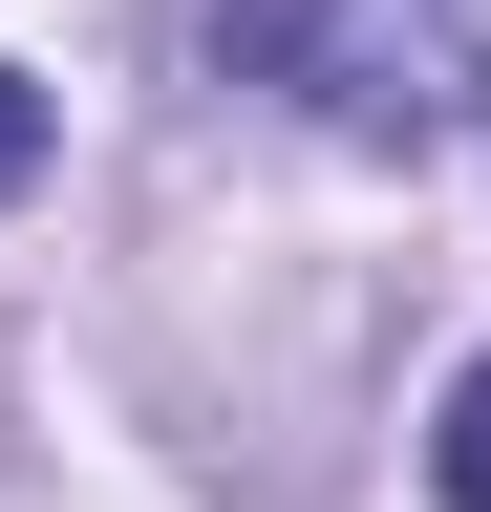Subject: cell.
<instances>
[{
	"label": "cell",
	"instance_id": "1",
	"mask_svg": "<svg viewBox=\"0 0 491 512\" xmlns=\"http://www.w3.org/2000/svg\"><path fill=\"white\" fill-rule=\"evenodd\" d=\"M193 64L342 150H427L491 86V0H193Z\"/></svg>",
	"mask_w": 491,
	"mask_h": 512
},
{
	"label": "cell",
	"instance_id": "2",
	"mask_svg": "<svg viewBox=\"0 0 491 512\" xmlns=\"http://www.w3.org/2000/svg\"><path fill=\"white\" fill-rule=\"evenodd\" d=\"M427 491L491 512V363H449V427H427Z\"/></svg>",
	"mask_w": 491,
	"mask_h": 512
},
{
	"label": "cell",
	"instance_id": "3",
	"mask_svg": "<svg viewBox=\"0 0 491 512\" xmlns=\"http://www.w3.org/2000/svg\"><path fill=\"white\" fill-rule=\"evenodd\" d=\"M22 171H43V86L0 64V192H22Z\"/></svg>",
	"mask_w": 491,
	"mask_h": 512
}]
</instances>
